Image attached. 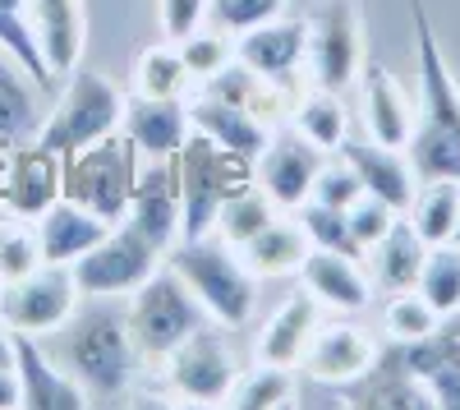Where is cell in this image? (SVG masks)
<instances>
[{"instance_id":"obj_48","label":"cell","mask_w":460,"mask_h":410,"mask_svg":"<svg viewBox=\"0 0 460 410\" xmlns=\"http://www.w3.org/2000/svg\"><path fill=\"white\" fill-rule=\"evenodd\" d=\"M0 369H14V337L5 323H0Z\"/></svg>"},{"instance_id":"obj_39","label":"cell","mask_w":460,"mask_h":410,"mask_svg":"<svg viewBox=\"0 0 460 410\" xmlns=\"http://www.w3.org/2000/svg\"><path fill=\"white\" fill-rule=\"evenodd\" d=\"M32 268H42V240H37V221L0 208V281H14Z\"/></svg>"},{"instance_id":"obj_17","label":"cell","mask_w":460,"mask_h":410,"mask_svg":"<svg viewBox=\"0 0 460 410\" xmlns=\"http://www.w3.org/2000/svg\"><path fill=\"white\" fill-rule=\"evenodd\" d=\"M377 351H382V342L373 337V332L355 327V323H318L314 342H309V351H304L299 364L309 369V379L345 388L359 374H368Z\"/></svg>"},{"instance_id":"obj_19","label":"cell","mask_w":460,"mask_h":410,"mask_svg":"<svg viewBox=\"0 0 460 410\" xmlns=\"http://www.w3.org/2000/svg\"><path fill=\"white\" fill-rule=\"evenodd\" d=\"M299 281L318 305L341 309V314H359V309L373 305V281L359 268V258H350V254L309 249V258H304V268H299Z\"/></svg>"},{"instance_id":"obj_8","label":"cell","mask_w":460,"mask_h":410,"mask_svg":"<svg viewBox=\"0 0 460 410\" xmlns=\"http://www.w3.org/2000/svg\"><path fill=\"white\" fill-rule=\"evenodd\" d=\"M157 268H162V249L152 245L134 221H125V217L115 221V227L84 258H74V263H69L79 295H106V300L134 295Z\"/></svg>"},{"instance_id":"obj_50","label":"cell","mask_w":460,"mask_h":410,"mask_svg":"<svg viewBox=\"0 0 460 410\" xmlns=\"http://www.w3.org/2000/svg\"><path fill=\"white\" fill-rule=\"evenodd\" d=\"M456 245H460V221H456Z\"/></svg>"},{"instance_id":"obj_34","label":"cell","mask_w":460,"mask_h":410,"mask_svg":"<svg viewBox=\"0 0 460 410\" xmlns=\"http://www.w3.org/2000/svg\"><path fill=\"white\" fill-rule=\"evenodd\" d=\"M345 125H350V116H345V106H341V93L314 88L295 106V134H304L318 153H336L345 143Z\"/></svg>"},{"instance_id":"obj_23","label":"cell","mask_w":460,"mask_h":410,"mask_svg":"<svg viewBox=\"0 0 460 410\" xmlns=\"http://www.w3.org/2000/svg\"><path fill=\"white\" fill-rule=\"evenodd\" d=\"M350 406H359V410H387V406H396V410H429L433 392L405 369V360H401V351L392 342V346L377 351L368 374H359L350 383Z\"/></svg>"},{"instance_id":"obj_35","label":"cell","mask_w":460,"mask_h":410,"mask_svg":"<svg viewBox=\"0 0 460 410\" xmlns=\"http://www.w3.org/2000/svg\"><path fill=\"white\" fill-rule=\"evenodd\" d=\"M267 221H277V203L267 199L258 184H244V190H235L217 208V231H221L226 245H235V249H244Z\"/></svg>"},{"instance_id":"obj_18","label":"cell","mask_w":460,"mask_h":410,"mask_svg":"<svg viewBox=\"0 0 460 410\" xmlns=\"http://www.w3.org/2000/svg\"><path fill=\"white\" fill-rule=\"evenodd\" d=\"M65 194V157L42 147L37 138L14 143L10 153V180H5V208L19 217H42Z\"/></svg>"},{"instance_id":"obj_24","label":"cell","mask_w":460,"mask_h":410,"mask_svg":"<svg viewBox=\"0 0 460 410\" xmlns=\"http://www.w3.org/2000/svg\"><path fill=\"white\" fill-rule=\"evenodd\" d=\"M115 227V221L88 212L84 203L74 199H56L42 217H37V240H42V263H74V258H84L106 231Z\"/></svg>"},{"instance_id":"obj_47","label":"cell","mask_w":460,"mask_h":410,"mask_svg":"<svg viewBox=\"0 0 460 410\" xmlns=\"http://www.w3.org/2000/svg\"><path fill=\"white\" fill-rule=\"evenodd\" d=\"M19 406V379L14 369H0V410H14Z\"/></svg>"},{"instance_id":"obj_9","label":"cell","mask_w":460,"mask_h":410,"mask_svg":"<svg viewBox=\"0 0 460 410\" xmlns=\"http://www.w3.org/2000/svg\"><path fill=\"white\" fill-rule=\"evenodd\" d=\"M74 309H79V286L65 263H42L14 281H0V323L10 332L47 337Z\"/></svg>"},{"instance_id":"obj_13","label":"cell","mask_w":460,"mask_h":410,"mask_svg":"<svg viewBox=\"0 0 460 410\" xmlns=\"http://www.w3.org/2000/svg\"><path fill=\"white\" fill-rule=\"evenodd\" d=\"M304 56H309V19L277 14V19L240 32V42H235V60L258 69L262 79L277 84L281 93H290L295 74L304 69Z\"/></svg>"},{"instance_id":"obj_7","label":"cell","mask_w":460,"mask_h":410,"mask_svg":"<svg viewBox=\"0 0 460 410\" xmlns=\"http://www.w3.org/2000/svg\"><path fill=\"white\" fill-rule=\"evenodd\" d=\"M138 171H143V153L134 147L129 134L115 129L65 157V199L84 203L88 212H97L106 221H120L129 212Z\"/></svg>"},{"instance_id":"obj_4","label":"cell","mask_w":460,"mask_h":410,"mask_svg":"<svg viewBox=\"0 0 460 410\" xmlns=\"http://www.w3.org/2000/svg\"><path fill=\"white\" fill-rule=\"evenodd\" d=\"M175 166H180V240L208 236L217 227V208L235 190L253 184V162L226 153L199 129L184 138Z\"/></svg>"},{"instance_id":"obj_14","label":"cell","mask_w":460,"mask_h":410,"mask_svg":"<svg viewBox=\"0 0 460 410\" xmlns=\"http://www.w3.org/2000/svg\"><path fill=\"white\" fill-rule=\"evenodd\" d=\"M125 221H134L162 254L180 240V166H175V157H152L138 171Z\"/></svg>"},{"instance_id":"obj_11","label":"cell","mask_w":460,"mask_h":410,"mask_svg":"<svg viewBox=\"0 0 460 410\" xmlns=\"http://www.w3.org/2000/svg\"><path fill=\"white\" fill-rule=\"evenodd\" d=\"M166 369H171V392L184 397V401H203V406H221L235 388L240 369H235V355L221 342V332H212L208 323L184 337L171 355H166Z\"/></svg>"},{"instance_id":"obj_20","label":"cell","mask_w":460,"mask_h":410,"mask_svg":"<svg viewBox=\"0 0 460 410\" xmlns=\"http://www.w3.org/2000/svg\"><path fill=\"white\" fill-rule=\"evenodd\" d=\"M359 106H364V129L373 143L387 147H405L414 134V102L401 88V79L382 65H364L359 74Z\"/></svg>"},{"instance_id":"obj_22","label":"cell","mask_w":460,"mask_h":410,"mask_svg":"<svg viewBox=\"0 0 460 410\" xmlns=\"http://www.w3.org/2000/svg\"><path fill=\"white\" fill-rule=\"evenodd\" d=\"M336 153L355 166L364 194H377L382 203H392L396 212L410 208L419 175H414V166H410V157H405V147H387V143H373V138H368V143L345 138Z\"/></svg>"},{"instance_id":"obj_10","label":"cell","mask_w":460,"mask_h":410,"mask_svg":"<svg viewBox=\"0 0 460 410\" xmlns=\"http://www.w3.org/2000/svg\"><path fill=\"white\" fill-rule=\"evenodd\" d=\"M309 65L314 84L327 93H345L359 84L364 74V37H359V14L350 0H327L309 19Z\"/></svg>"},{"instance_id":"obj_15","label":"cell","mask_w":460,"mask_h":410,"mask_svg":"<svg viewBox=\"0 0 460 410\" xmlns=\"http://www.w3.org/2000/svg\"><path fill=\"white\" fill-rule=\"evenodd\" d=\"M10 337H14L19 406H28V410H84V406H93L88 392L47 355L42 337H28V332H10Z\"/></svg>"},{"instance_id":"obj_16","label":"cell","mask_w":460,"mask_h":410,"mask_svg":"<svg viewBox=\"0 0 460 410\" xmlns=\"http://www.w3.org/2000/svg\"><path fill=\"white\" fill-rule=\"evenodd\" d=\"M405 369L433 392V406L460 410V318L447 314L429 337L419 342H396Z\"/></svg>"},{"instance_id":"obj_3","label":"cell","mask_w":460,"mask_h":410,"mask_svg":"<svg viewBox=\"0 0 460 410\" xmlns=\"http://www.w3.org/2000/svg\"><path fill=\"white\" fill-rule=\"evenodd\" d=\"M166 268L180 272V281L199 295V305L208 309L212 323L221 327H244L258 300V277L249 272V263H240L230 254L226 240L212 236H194V240H175L166 249Z\"/></svg>"},{"instance_id":"obj_27","label":"cell","mask_w":460,"mask_h":410,"mask_svg":"<svg viewBox=\"0 0 460 410\" xmlns=\"http://www.w3.org/2000/svg\"><path fill=\"white\" fill-rule=\"evenodd\" d=\"M189 120H194L199 134H208L217 147H226V153H235V157H258L267 138H272V129H267V120H258L253 111L235 106V102H221V97H199V102H189Z\"/></svg>"},{"instance_id":"obj_28","label":"cell","mask_w":460,"mask_h":410,"mask_svg":"<svg viewBox=\"0 0 460 410\" xmlns=\"http://www.w3.org/2000/svg\"><path fill=\"white\" fill-rule=\"evenodd\" d=\"M364 254H368V281H373L377 290L396 295V290H410V286L419 281V268H424L429 245H424V236L410 227V217L401 212V217L392 221V231L382 236V240H373Z\"/></svg>"},{"instance_id":"obj_41","label":"cell","mask_w":460,"mask_h":410,"mask_svg":"<svg viewBox=\"0 0 460 410\" xmlns=\"http://www.w3.org/2000/svg\"><path fill=\"white\" fill-rule=\"evenodd\" d=\"M382 323H387V337H392V342H419V337H429V332L442 323V314H438V309L424 300V295L410 286V290L387 295Z\"/></svg>"},{"instance_id":"obj_44","label":"cell","mask_w":460,"mask_h":410,"mask_svg":"<svg viewBox=\"0 0 460 410\" xmlns=\"http://www.w3.org/2000/svg\"><path fill=\"white\" fill-rule=\"evenodd\" d=\"M359 194H364V184H359L355 166L345 162V157H336V162H323L318 166V180H314V194L309 199H318L327 208H350Z\"/></svg>"},{"instance_id":"obj_1","label":"cell","mask_w":460,"mask_h":410,"mask_svg":"<svg viewBox=\"0 0 460 410\" xmlns=\"http://www.w3.org/2000/svg\"><path fill=\"white\" fill-rule=\"evenodd\" d=\"M42 346L88 392V401L125 397L138 364H143V355L129 337L125 309L111 305L106 295H88V305H79L60 327H51L42 337Z\"/></svg>"},{"instance_id":"obj_25","label":"cell","mask_w":460,"mask_h":410,"mask_svg":"<svg viewBox=\"0 0 460 410\" xmlns=\"http://www.w3.org/2000/svg\"><path fill=\"white\" fill-rule=\"evenodd\" d=\"M314 332H318V300L309 290H295L281 300V309L267 318V327L258 332V364H286L295 369L304 360V351H309L314 342Z\"/></svg>"},{"instance_id":"obj_26","label":"cell","mask_w":460,"mask_h":410,"mask_svg":"<svg viewBox=\"0 0 460 410\" xmlns=\"http://www.w3.org/2000/svg\"><path fill=\"white\" fill-rule=\"evenodd\" d=\"M32 32L51 74H69L84 60V0H32Z\"/></svg>"},{"instance_id":"obj_45","label":"cell","mask_w":460,"mask_h":410,"mask_svg":"<svg viewBox=\"0 0 460 410\" xmlns=\"http://www.w3.org/2000/svg\"><path fill=\"white\" fill-rule=\"evenodd\" d=\"M345 217H350V236L359 240V249H368L373 240H382L392 231V221L401 217L392 203H382L377 194H359L350 208H345Z\"/></svg>"},{"instance_id":"obj_21","label":"cell","mask_w":460,"mask_h":410,"mask_svg":"<svg viewBox=\"0 0 460 410\" xmlns=\"http://www.w3.org/2000/svg\"><path fill=\"white\" fill-rule=\"evenodd\" d=\"M125 134L134 138V147L152 162V157H175L184 138L194 134V120H189V106L180 97H129L125 102Z\"/></svg>"},{"instance_id":"obj_40","label":"cell","mask_w":460,"mask_h":410,"mask_svg":"<svg viewBox=\"0 0 460 410\" xmlns=\"http://www.w3.org/2000/svg\"><path fill=\"white\" fill-rule=\"evenodd\" d=\"M295 217H299L304 236L314 240V249H336V254L364 258L359 240L350 236V217H345V208H327V203H318V199H304V203L295 208Z\"/></svg>"},{"instance_id":"obj_5","label":"cell","mask_w":460,"mask_h":410,"mask_svg":"<svg viewBox=\"0 0 460 410\" xmlns=\"http://www.w3.org/2000/svg\"><path fill=\"white\" fill-rule=\"evenodd\" d=\"M125 120V97L102 69H69V84L56 97L51 116L37 129V143L51 147V153L69 157L79 147L115 134Z\"/></svg>"},{"instance_id":"obj_43","label":"cell","mask_w":460,"mask_h":410,"mask_svg":"<svg viewBox=\"0 0 460 410\" xmlns=\"http://www.w3.org/2000/svg\"><path fill=\"white\" fill-rule=\"evenodd\" d=\"M286 0H208V23L221 32H249L267 19H277Z\"/></svg>"},{"instance_id":"obj_12","label":"cell","mask_w":460,"mask_h":410,"mask_svg":"<svg viewBox=\"0 0 460 410\" xmlns=\"http://www.w3.org/2000/svg\"><path fill=\"white\" fill-rule=\"evenodd\" d=\"M323 153L304 138V134H277L267 138V147L253 157V184L272 199L281 212H295L304 199L314 194V180H318Z\"/></svg>"},{"instance_id":"obj_37","label":"cell","mask_w":460,"mask_h":410,"mask_svg":"<svg viewBox=\"0 0 460 410\" xmlns=\"http://www.w3.org/2000/svg\"><path fill=\"white\" fill-rule=\"evenodd\" d=\"M189 88V69L180 60V47L157 42V47H143L134 60V93L138 97H184Z\"/></svg>"},{"instance_id":"obj_49","label":"cell","mask_w":460,"mask_h":410,"mask_svg":"<svg viewBox=\"0 0 460 410\" xmlns=\"http://www.w3.org/2000/svg\"><path fill=\"white\" fill-rule=\"evenodd\" d=\"M10 153H14V143H0V208H5V180H10Z\"/></svg>"},{"instance_id":"obj_33","label":"cell","mask_w":460,"mask_h":410,"mask_svg":"<svg viewBox=\"0 0 460 410\" xmlns=\"http://www.w3.org/2000/svg\"><path fill=\"white\" fill-rule=\"evenodd\" d=\"M203 93L208 97H221V102H235V106H244V111H253L258 120H267L277 111V102H281V88L277 84H267L258 69H249L244 60H230V65H221L212 79H203Z\"/></svg>"},{"instance_id":"obj_31","label":"cell","mask_w":460,"mask_h":410,"mask_svg":"<svg viewBox=\"0 0 460 410\" xmlns=\"http://www.w3.org/2000/svg\"><path fill=\"white\" fill-rule=\"evenodd\" d=\"M42 88H37L28 74L0 56V143H28L37 138V129H42V97H37Z\"/></svg>"},{"instance_id":"obj_29","label":"cell","mask_w":460,"mask_h":410,"mask_svg":"<svg viewBox=\"0 0 460 410\" xmlns=\"http://www.w3.org/2000/svg\"><path fill=\"white\" fill-rule=\"evenodd\" d=\"M314 240L304 236L299 217L295 221H267V227L244 245V263L253 277H295L304 268V258H309Z\"/></svg>"},{"instance_id":"obj_2","label":"cell","mask_w":460,"mask_h":410,"mask_svg":"<svg viewBox=\"0 0 460 410\" xmlns=\"http://www.w3.org/2000/svg\"><path fill=\"white\" fill-rule=\"evenodd\" d=\"M414 23V60H419V102H414V134L405 143V157L419 180L451 175L460 180V88L451 79V65L433 32L424 0H405Z\"/></svg>"},{"instance_id":"obj_6","label":"cell","mask_w":460,"mask_h":410,"mask_svg":"<svg viewBox=\"0 0 460 410\" xmlns=\"http://www.w3.org/2000/svg\"><path fill=\"white\" fill-rule=\"evenodd\" d=\"M125 318H129V337H134L138 355L147 364H157L184 337H194V332L208 323V309L199 305V295L180 281L175 268H157L134 290Z\"/></svg>"},{"instance_id":"obj_32","label":"cell","mask_w":460,"mask_h":410,"mask_svg":"<svg viewBox=\"0 0 460 410\" xmlns=\"http://www.w3.org/2000/svg\"><path fill=\"white\" fill-rule=\"evenodd\" d=\"M23 5H28V0H0V47H5V56L28 74L37 88L51 93L56 74L42 60V47H37V32H32V19L23 14Z\"/></svg>"},{"instance_id":"obj_38","label":"cell","mask_w":460,"mask_h":410,"mask_svg":"<svg viewBox=\"0 0 460 410\" xmlns=\"http://www.w3.org/2000/svg\"><path fill=\"white\" fill-rule=\"evenodd\" d=\"M226 406H240V410H281V406H295V374L286 364H258V369H249L244 379H235Z\"/></svg>"},{"instance_id":"obj_42","label":"cell","mask_w":460,"mask_h":410,"mask_svg":"<svg viewBox=\"0 0 460 410\" xmlns=\"http://www.w3.org/2000/svg\"><path fill=\"white\" fill-rule=\"evenodd\" d=\"M180 60L189 69V79H212L221 65L235 60V42H230V32H221V28H212V32L194 28L189 37H180Z\"/></svg>"},{"instance_id":"obj_36","label":"cell","mask_w":460,"mask_h":410,"mask_svg":"<svg viewBox=\"0 0 460 410\" xmlns=\"http://www.w3.org/2000/svg\"><path fill=\"white\" fill-rule=\"evenodd\" d=\"M414 290L447 318L460 314V245H429Z\"/></svg>"},{"instance_id":"obj_46","label":"cell","mask_w":460,"mask_h":410,"mask_svg":"<svg viewBox=\"0 0 460 410\" xmlns=\"http://www.w3.org/2000/svg\"><path fill=\"white\" fill-rule=\"evenodd\" d=\"M157 14H162V28L171 42H180V37H189L203 14H208V0H157Z\"/></svg>"},{"instance_id":"obj_30","label":"cell","mask_w":460,"mask_h":410,"mask_svg":"<svg viewBox=\"0 0 460 410\" xmlns=\"http://www.w3.org/2000/svg\"><path fill=\"white\" fill-rule=\"evenodd\" d=\"M410 227L424 236V245H456V221H460V180L438 175V180H419L414 199L405 208Z\"/></svg>"}]
</instances>
